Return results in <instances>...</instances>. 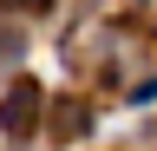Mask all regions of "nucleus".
<instances>
[{"mask_svg":"<svg viewBox=\"0 0 157 151\" xmlns=\"http://www.w3.org/2000/svg\"><path fill=\"white\" fill-rule=\"evenodd\" d=\"M39 112H46V92H39L33 79H13L7 99H0V131H7V138H26V131L39 125Z\"/></svg>","mask_w":157,"mask_h":151,"instance_id":"f257e3e1","label":"nucleus"},{"mask_svg":"<svg viewBox=\"0 0 157 151\" xmlns=\"http://www.w3.org/2000/svg\"><path fill=\"white\" fill-rule=\"evenodd\" d=\"M85 125H92V105H85V99H66L59 118H52V138H78Z\"/></svg>","mask_w":157,"mask_h":151,"instance_id":"f03ea898","label":"nucleus"},{"mask_svg":"<svg viewBox=\"0 0 157 151\" xmlns=\"http://www.w3.org/2000/svg\"><path fill=\"white\" fill-rule=\"evenodd\" d=\"M20 53H26V40H20V33H7V26H0V72H7V66H20Z\"/></svg>","mask_w":157,"mask_h":151,"instance_id":"7ed1b4c3","label":"nucleus"},{"mask_svg":"<svg viewBox=\"0 0 157 151\" xmlns=\"http://www.w3.org/2000/svg\"><path fill=\"white\" fill-rule=\"evenodd\" d=\"M7 7H26V13H46L52 0H7Z\"/></svg>","mask_w":157,"mask_h":151,"instance_id":"20e7f679","label":"nucleus"}]
</instances>
